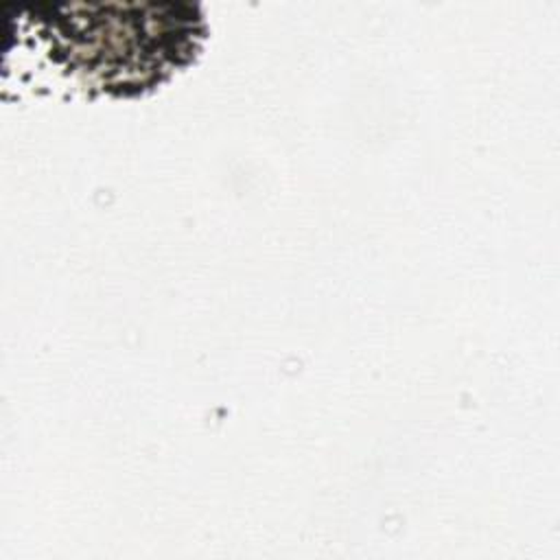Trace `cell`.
<instances>
[{
	"instance_id": "1",
	"label": "cell",
	"mask_w": 560,
	"mask_h": 560,
	"mask_svg": "<svg viewBox=\"0 0 560 560\" xmlns=\"http://www.w3.org/2000/svg\"><path fill=\"white\" fill-rule=\"evenodd\" d=\"M164 4L158 15L46 18L55 50L66 66L101 92L129 96L164 81L188 63L201 42V20L192 9Z\"/></svg>"
}]
</instances>
